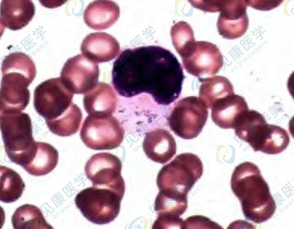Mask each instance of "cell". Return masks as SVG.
<instances>
[{"instance_id": "cell-11", "label": "cell", "mask_w": 294, "mask_h": 229, "mask_svg": "<svg viewBox=\"0 0 294 229\" xmlns=\"http://www.w3.org/2000/svg\"><path fill=\"white\" fill-rule=\"evenodd\" d=\"M99 75L98 64L80 54L67 60L60 77L74 94H85L98 83Z\"/></svg>"}, {"instance_id": "cell-19", "label": "cell", "mask_w": 294, "mask_h": 229, "mask_svg": "<svg viewBox=\"0 0 294 229\" xmlns=\"http://www.w3.org/2000/svg\"><path fill=\"white\" fill-rule=\"evenodd\" d=\"M35 10L32 0H2L0 5L1 27L14 31L21 29L32 19Z\"/></svg>"}, {"instance_id": "cell-21", "label": "cell", "mask_w": 294, "mask_h": 229, "mask_svg": "<svg viewBox=\"0 0 294 229\" xmlns=\"http://www.w3.org/2000/svg\"><path fill=\"white\" fill-rule=\"evenodd\" d=\"M120 15V8L115 2L100 0L90 3L84 10V19L86 25L96 30L107 29L114 24Z\"/></svg>"}, {"instance_id": "cell-14", "label": "cell", "mask_w": 294, "mask_h": 229, "mask_svg": "<svg viewBox=\"0 0 294 229\" xmlns=\"http://www.w3.org/2000/svg\"><path fill=\"white\" fill-rule=\"evenodd\" d=\"M80 50L84 56L96 63L108 62L115 58L120 50L116 39L104 32L92 33L82 42Z\"/></svg>"}, {"instance_id": "cell-2", "label": "cell", "mask_w": 294, "mask_h": 229, "mask_svg": "<svg viewBox=\"0 0 294 229\" xmlns=\"http://www.w3.org/2000/svg\"><path fill=\"white\" fill-rule=\"evenodd\" d=\"M231 185L247 219L260 224L268 220L274 214L275 201L268 184L256 165L245 162L237 166L232 175Z\"/></svg>"}, {"instance_id": "cell-3", "label": "cell", "mask_w": 294, "mask_h": 229, "mask_svg": "<svg viewBox=\"0 0 294 229\" xmlns=\"http://www.w3.org/2000/svg\"><path fill=\"white\" fill-rule=\"evenodd\" d=\"M1 69L0 106L7 108L24 110L30 99L28 87L36 75L34 62L24 53L13 52L3 59Z\"/></svg>"}, {"instance_id": "cell-8", "label": "cell", "mask_w": 294, "mask_h": 229, "mask_svg": "<svg viewBox=\"0 0 294 229\" xmlns=\"http://www.w3.org/2000/svg\"><path fill=\"white\" fill-rule=\"evenodd\" d=\"M208 115V108L197 97L190 96L179 100L168 118L171 130L184 139L197 137L202 131Z\"/></svg>"}, {"instance_id": "cell-12", "label": "cell", "mask_w": 294, "mask_h": 229, "mask_svg": "<svg viewBox=\"0 0 294 229\" xmlns=\"http://www.w3.org/2000/svg\"><path fill=\"white\" fill-rule=\"evenodd\" d=\"M181 58L187 72L198 78L216 74L224 64L223 56L217 46L205 41L196 42L191 50Z\"/></svg>"}, {"instance_id": "cell-15", "label": "cell", "mask_w": 294, "mask_h": 229, "mask_svg": "<svg viewBox=\"0 0 294 229\" xmlns=\"http://www.w3.org/2000/svg\"><path fill=\"white\" fill-rule=\"evenodd\" d=\"M211 109L212 119L216 125L224 129H234L249 109L244 98L234 93L220 100Z\"/></svg>"}, {"instance_id": "cell-28", "label": "cell", "mask_w": 294, "mask_h": 229, "mask_svg": "<svg viewBox=\"0 0 294 229\" xmlns=\"http://www.w3.org/2000/svg\"><path fill=\"white\" fill-rule=\"evenodd\" d=\"M248 6L258 10L268 11L280 5L283 1L247 0Z\"/></svg>"}, {"instance_id": "cell-22", "label": "cell", "mask_w": 294, "mask_h": 229, "mask_svg": "<svg viewBox=\"0 0 294 229\" xmlns=\"http://www.w3.org/2000/svg\"><path fill=\"white\" fill-rule=\"evenodd\" d=\"M199 95L207 107L211 109L216 102L233 93V86L227 78L221 76L199 78Z\"/></svg>"}, {"instance_id": "cell-7", "label": "cell", "mask_w": 294, "mask_h": 229, "mask_svg": "<svg viewBox=\"0 0 294 229\" xmlns=\"http://www.w3.org/2000/svg\"><path fill=\"white\" fill-rule=\"evenodd\" d=\"M73 94L60 77L46 80L35 88L34 107L44 118L48 128L67 112L72 103Z\"/></svg>"}, {"instance_id": "cell-23", "label": "cell", "mask_w": 294, "mask_h": 229, "mask_svg": "<svg viewBox=\"0 0 294 229\" xmlns=\"http://www.w3.org/2000/svg\"><path fill=\"white\" fill-rule=\"evenodd\" d=\"M11 222L15 229H53L46 221L40 209L26 204L18 208L12 215Z\"/></svg>"}, {"instance_id": "cell-24", "label": "cell", "mask_w": 294, "mask_h": 229, "mask_svg": "<svg viewBox=\"0 0 294 229\" xmlns=\"http://www.w3.org/2000/svg\"><path fill=\"white\" fill-rule=\"evenodd\" d=\"M0 201L4 203L14 202L21 196L25 185L20 175L14 170L1 165Z\"/></svg>"}, {"instance_id": "cell-1", "label": "cell", "mask_w": 294, "mask_h": 229, "mask_svg": "<svg viewBox=\"0 0 294 229\" xmlns=\"http://www.w3.org/2000/svg\"><path fill=\"white\" fill-rule=\"evenodd\" d=\"M185 78L175 55L155 45L124 50L112 71V83L120 96L129 98L146 94L164 106L179 98Z\"/></svg>"}, {"instance_id": "cell-4", "label": "cell", "mask_w": 294, "mask_h": 229, "mask_svg": "<svg viewBox=\"0 0 294 229\" xmlns=\"http://www.w3.org/2000/svg\"><path fill=\"white\" fill-rule=\"evenodd\" d=\"M203 167L196 154L184 153L163 167L157 176L160 191L184 197L202 175Z\"/></svg>"}, {"instance_id": "cell-17", "label": "cell", "mask_w": 294, "mask_h": 229, "mask_svg": "<svg viewBox=\"0 0 294 229\" xmlns=\"http://www.w3.org/2000/svg\"><path fill=\"white\" fill-rule=\"evenodd\" d=\"M143 150L147 157L155 162L164 164L176 152V144L168 131L158 129L146 134L143 142Z\"/></svg>"}, {"instance_id": "cell-13", "label": "cell", "mask_w": 294, "mask_h": 229, "mask_svg": "<svg viewBox=\"0 0 294 229\" xmlns=\"http://www.w3.org/2000/svg\"><path fill=\"white\" fill-rule=\"evenodd\" d=\"M247 6L246 0H222L217 26L223 38L235 39L245 34L249 24Z\"/></svg>"}, {"instance_id": "cell-16", "label": "cell", "mask_w": 294, "mask_h": 229, "mask_svg": "<svg viewBox=\"0 0 294 229\" xmlns=\"http://www.w3.org/2000/svg\"><path fill=\"white\" fill-rule=\"evenodd\" d=\"M117 98L113 89L107 83L100 82L85 94L83 103L88 115L110 116L115 112Z\"/></svg>"}, {"instance_id": "cell-27", "label": "cell", "mask_w": 294, "mask_h": 229, "mask_svg": "<svg viewBox=\"0 0 294 229\" xmlns=\"http://www.w3.org/2000/svg\"><path fill=\"white\" fill-rule=\"evenodd\" d=\"M196 227H206L208 228V227H212L214 228H223L217 223L209 218L201 215L191 216L183 220V229H191Z\"/></svg>"}, {"instance_id": "cell-18", "label": "cell", "mask_w": 294, "mask_h": 229, "mask_svg": "<svg viewBox=\"0 0 294 229\" xmlns=\"http://www.w3.org/2000/svg\"><path fill=\"white\" fill-rule=\"evenodd\" d=\"M289 142V136L285 129L267 123L260 128L248 144L254 151L276 154L285 150Z\"/></svg>"}, {"instance_id": "cell-25", "label": "cell", "mask_w": 294, "mask_h": 229, "mask_svg": "<svg viewBox=\"0 0 294 229\" xmlns=\"http://www.w3.org/2000/svg\"><path fill=\"white\" fill-rule=\"evenodd\" d=\"M170 34L173 45L181 58L190 51L196 42L193 30L186 21H181L175 24Z\"/></svg>"}, {"instance_id": "cell-26", "label": "cell", "mask_w": 294, "mask_h": 229, "mask_svg": "<svg viewBox=\"0 0 294 229\" xmlns=\"http://www.w3.org/2000/svg\"><path fill=\"white\" fill-rule=\"evenodd\" d=\"M267 122L264 116L254 110H248L242 116L234 129L236 135L247 142L257 129Z\"/></svg>"}, {"instance_id": "cell-9", "label": "cell", "mask_w": 294, "mask_h": 229, "mask_svg": "<svg viewBox=\"0 0 294 229\" xmlns=\"http://www.w3.org/2000/svg\"><path fill=\"white\" fill-rule=\"evenodd\" d=\"M124 133V129L115 117L88 115L81 127L80 136L85 145L91 149L111 150L120 145Z\"/></svg>"}, {"instance_id": "cell-10", "label": "cell", "mask_w": 294, "mask_h": 229, "mask_svg": "<svg viewBox=\"0 0 294 229\" xmlns=\"http://www.w3.org/2000/svg\"><path fill=\"white\" fill-rule=\"evenodd\" d=\"M122 167L121 161L117 156L102 152L90 157L85 165L84 172L93 186L125 193V183L121 174Z\"/></svg>"}, {"instance_id": "cell-5", "label": "cell", "mask_w": 294, "mask_h": 229, "mask_svg": "<svg viewBox=\"0 0 294 229\" xmlns=\"http://www.w3.org/2000/svg\"><path fill=\"white\" fill-rule=\"evenodd\" d=\"M0 128L5 152L19 165L35 142L31 119L27 113L15 110L0 111Z\"/></svg>"}, {"instance_id": "cell-6", "label": "cell", "mask_w": 294, "mask_h": 229, "mask_svg": "<svg viewBox=\"0 0 294 229\" xmlns=\"http://www.w3.org/2000/svg\"><path fill=\"white\" fill-rule=\"evenodd\" d=\"M124 194L109 188L93 186L80 191L74 201L87 220L102 225L110 223L118 216Z\"/></svg>"}, {"instance_id": "cell-20", "label": "cell", "mask_w": 294, "mask_h": 229, "mask_svg": "<svg viewBox=\"0 0 294 229\" xmlns=\"http://www.w3.org/2000/svg\"><path fill=\"white\" fill-rule=\"evenodd\" d=\"M58 158V152L52 145L36 141L33 148L22 167L31 175H45L55 168Z\"/></svg>"}]
</instances>
